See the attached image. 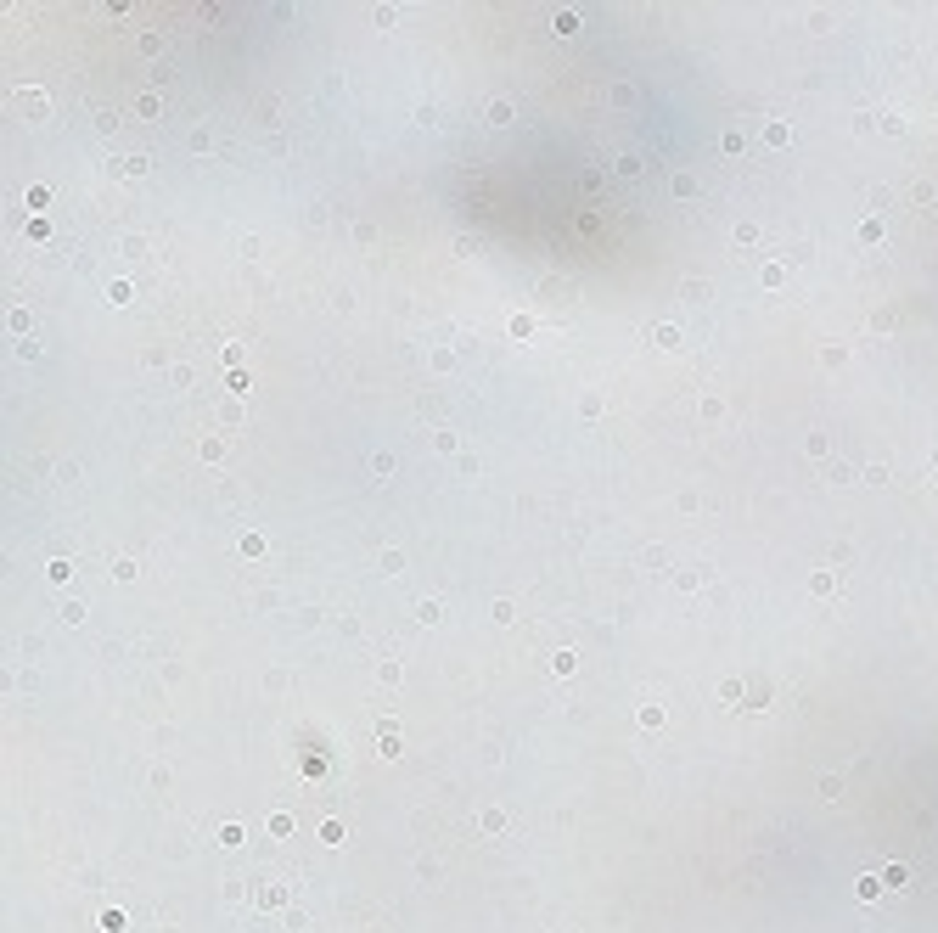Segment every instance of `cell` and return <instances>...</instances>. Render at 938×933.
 I'll use <instances>...</instances> for the list:
<instances>
[{"instance_id": "3957f363", "label": "cell", "mask_w": 938, "mask_h": 933, "mask_svg": "<svg viewBox=\"0 0 938 933\" xmlns=\"http://www.w3.org/2000/svg\"><path fill=\"white\" fill-rule=\"evenodd\" d=\"M101 928H107V933H124V911H101Z\"/></svg>"}, {"instance_id": "6da1fadb", "label": "cell", "mask_w": 938, "mask_h": 933, "mask_svg": "<svg viewBox=\"0 0 938 933\" xmlns=\"http://www.w3.org/2000/svg\"><path fill=\"white\" fill-rule=\"evenodd\" d=\"M640 725H663V703H640Z\"/></svg>"}, {"instance_id": "7a4b0ae2", "label": "cell", "mask_w": 938, "mask_h": 933, "mask_svg": "<svg viewBox=\"0 0 938 933\" xmlns=\"http://www.w3.org/2000/svg\"><path fill=\"white\" fill-rule=\"evenodd\" d=\"M478 827H483V832H500V827H506V815H500V810H483V815H478Z\"/></svg>"}]
</instances>
